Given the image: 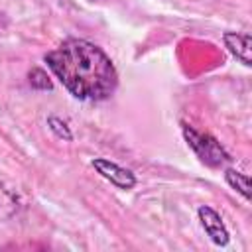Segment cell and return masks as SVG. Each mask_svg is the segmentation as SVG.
Here are the masks:
<instances>
[{"label": "cell", "mask_w": 252, "mask_h": 252, "mask_svg": "<svg viewBox=\"0 0 252 252\" xmlns=\"http://www.w3.org/2000/svg\"><path fill=\"white\" fill-rule=\"evenodd\" d=\"M55 79L79 100H108L118 87V71L112 59L96 43L69 37L43 55Z\"/></svg>", "instance_id": "1"}, {"label": "cell", "mask_w": 252, "mask_h": 252, "mask_svg": "<svg viewBox=\"0 0 252 252\" xmlns=\"http://www.w3.org/2000/svg\"><path fill=\"white\" fill-rule=\"evenodd\" d=\"M181 132H183V138H185L187 146L197 154V158L205 165H209V167H220L222 163H228L230 161L228 152L211 134L201 132V130H197V128H193V126H189L185 122L181 124Z\"/></svg>", "instance_id": "2"}, {"label": "cell", "mask_w": 252, "mask_h": 252, "mask_svg": "<svg viewBox=\"0 0 252 252\" xmlns=\"http://www.w3.org/2000/svg\"><path fill=\"white\" fill-rule=\"evenodd\" d=\"M91 165L96 169V173L100 177H104L106 181H110V185H114L116 189L122 191H130L136 187L138 177L134 175V171H130L128 167H122L120 163L106 159V158H93Z\"/></svg>", "instance_id": "3"}, {"label": "cell", "mask_w": 252, "mask_h": 252, "mask_svg": "<svg viewBox=\"0 0 252 252\" xmlns=\"http://www.w3.org/2000/svg\"><path fill=\"white\" fill-rule=\"evenodd\" d=\"M197 217H199V222L205 230V234L211 238L213 244L217 246H226L230 242V232L226 228V224L222 222V217L209 205H201L197 209Z\"/></svg>", "instance_id": "4"}, {"label": "cell", "mask_w": 252, "mask_h": 252, "mask_svg": "<svg viewBox=\"0 0 252 252\" xmlns=\"http://www.w3.org/2000/svg\"><path fill=\"white\" fill-rule=\"evenodd\" d=\"M250 33H238V32H224L222 33V43L224 47L230 51L232 57H236V61H240L244 67L252 65V57H250Z\"/></svg>", "instance_id": "5"}, {"label": "cell", "mask_w": 252, "mask_h": 252, "mask_svg": "<svg viewBox=\"0 0 252 252\" xmlns=\"http://www.w3.org/2000/svg\"><path fill=\"white\" fill-rule=\"evenodd\" d=\"M224 181L228 183L230 189L238 191L246 201H250V179L246 173H242L234 167H228V169H224Z\"/></svg>", "instance_id": "6"}, {"label": "cell", "mask_w": 252, "mask_h": 252, "mask_svg": "<svg viewBox=\"0 0 252 252\" xmlns=\"http://www.w3.org/2000/svg\"><path fill=\"white\" fill-rule=\"evenodd\" d=\"M45 124H47V128L51 130V134H53L55 138H59V140H63V142H73V132H71L69 124H67L63 118L51 114V116H47Z\"/></svg>", "instance_id": "7"}, {"label": "cell", "mask_w": 252, "mask_h": 252, "mask_svg": "<svg viewBox=\"0 0 252 252\" xmlns=\"http://www.w3.org/2000/svg\"><path fill=\"white\" fill-rule=\"evenodd\" d=\"M28 77H30L32 89H35V91H51V89H53V83L49 81L47 73H45L43 69H39V67H33Z\"/></svg>", "instance_id": "8"}, {"label": "cell", "mask_w": 252, "mask_h": 252, "mask_svg": "<svg viewBox=\"0 0 252 252\" xmlns=\"http://www.w3.org/2000/svg\"><path fill=\"white\" fill-rule=\"evenodd\" d=\"M16 209H18V199L14 197V193H10L6 187L0 185V219L10 217Z\"/></svg>", "instance_id": "9"}, {"label": "cell", "mask_w": 252, "mask_h": 252, "mask_svg": "<svg viewBox=\"0 0 252 252\" xmlns=\"http://www.w3.org/2000/svg\"><path fill=\"white\" fill-rule=\"evenodd\" d=\"M8 26H10V20H8V16H6L4 12H0V33H4V32L8 30Z\"/></svg>", "instance_id": "10"}]
</instances>
